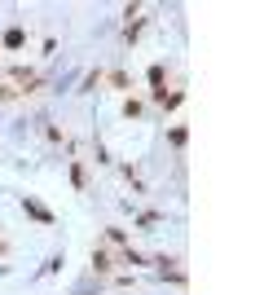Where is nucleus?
<instances>
[{
    "label": "nucleus",
    "instance_id": "obj_1",
    "mask_svg": "<svg viewBox=\"0 0 264 295\" xmlns=\"http://www.w3.org/2000/svg\"><path fill=\"white\" fill-rule=\"evenodd\" d=\"M27 212H31L35 220H44V225H53V216H49V212H44L40 203H35V198H27Z\"/></svg>",
    "mask_w": 264,
    "mask_h": 295
},
{
    "label": "nucleus",
    "instance_id": "obj_2",
    "mask_svg": "<svg viewBox=\"0 0 264 295\" xmlns=\"http://www.w3.org/2000/svg\"><path fill=\"white\" fill-rule=\"evenodd\" d=\"M5 97H13V88H0V101H5Z\"/></svg>",
    "mask_w": 264,
    "mask_h": 295
}]
</instances>
